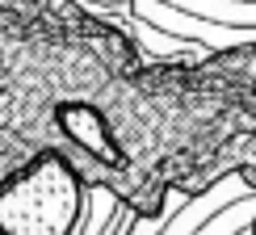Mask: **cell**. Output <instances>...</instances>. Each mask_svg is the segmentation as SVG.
<instances>
[{
    "label": "cell",
    "mask_w": 256,
    "mask_h": 235,
    "mask_svg": "<svg viewBox=\"0 0 256 235\" xmlns=\"http://www.w3.org/2000/svg\"><path fill=\"white\" fill-rule=\"evenodd\" d=\"M189 17L218 21V26H256V0H164Z\"/></svg>",
    "instance_id": "obj_2"
},
{
    "label": "cell",
    "mask_w": 256,
    "mask_h": 235,
    "mask_svg": "<svg viewBox=\"0 0 256 235\" xmlns=\"http://www.w3.org/2000/svg\"><path fill=\"white\" fill-rule=\"evenodd\" d=\"M236 198H244V185H240L236 176H231V180H222V185H214L210 194L194 198V202H189V206L180 210L176 218H168L164 235H194V231L202 227V222H206L210 214H214V210H222L227 202H236Z\"/></svg>",
    "instance_id": "obj_1"
},
{
    "label": "cell",
    "mask_w": 256,
    "mask_h": 235,
    "mask_svg": "<svg viewBox=\"0 0 256 235\" xmlns=\"http://www.w3.org/2000/svg\"><path fill=\"white\" fill-rule=\"evenodd\" d=\"M97 4H114V0H97Z\"/></svg>",
    "instance_id": "obj_3"
}]
</instances>
